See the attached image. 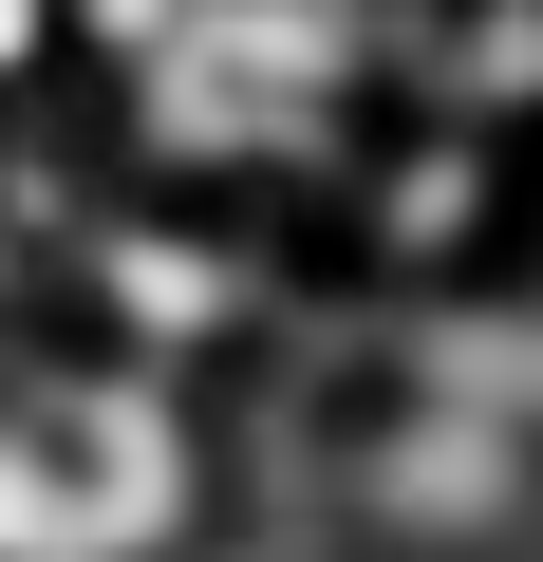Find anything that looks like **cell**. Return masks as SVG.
<instances>
[{"label":"cell","mask_w":543,"mask_h":562,"mask_svg":"<svg viewBox=\"0 0 543 562\" xmlns=\"http://www.w3.org/2000/svg\"><path fill=\"white\" fill-rule=\"evenodd\" d=\"M524 188H543V150H506L468 113H412V94L375 132H338V169H319V206H338V244L375 281H487L524 244Z\"/></svg>","instance_id":"1"},{"label":"cell","mask_w":543,"mask_h":562,"mask_svg":"<svg viewBox=\"0 0 543 562\" xmlns=\"http://www.w3.org/2000/svg\"><path fill=\"white\" fill-rule=\"evenodd\" d=\"M76 94V0H0V113Z\"/></svg>","instance_id":"2"},{"label":"cell","mask_w":543,"mask_h":562,"mask_svg":"<svg viewBox=\"0 0 543 562\" xmlns=\"http://www.w3.org/2000/svg\"><path fill=\"white\" fill-rule=\"evenodd\" d=\"M38 319V225H20V188H0V338Z\"/></svg>","instance_id":"3"}]
</instances>
